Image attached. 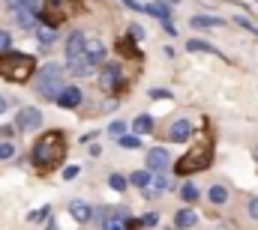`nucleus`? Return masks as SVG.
<instances>
[{
	"mask_svg": "<svg viewBox=\"0 0 258 230\" xmlns=\"http://www.w3.org/2000/svg\"><path fill=\"white\" fill-rule=\"evenodd\" d=\"M237 24H240V27H246L249 33H255V36H258V27L252 24V21H249V18H237Z\"/></svg>",
	"mask_w": 258,
	"mask_h": 230,
	"instance_id": "nucleus-36",
	"label": "nucleus"
},
{
	"mask_svg": "<svg viewBox=\"0 0 258 230\" xmlns=\"http://www.w3.org/2000/svg\"><path fill=\"white\" fill-rule=\"evenodd\" d=\"M102 230H114V227H102Z\"/></svg>",
	"mask_w": 258,
	"mask_h": 230,
	"instance_id": "nucleus-44",
	"label": "nucleus"
},
{
	"mask_svg": "<svg viewBox=\"0 0 258 230\" xmlns=\"http://www.w3.org/2000/svg\"><path fill=\"white\" fill-rule=\"evenodd\" d=\"M168 165H171V156H168V150H162V147H153V150L147 153V168H150V173H162Z\"/></svg>",
	"mask_w": 258,
	"mask_h": 230,
	"instance_id": "nucleus-7",
	"label": "nucleus"
},
{
	"mask_svg": "<svg viewBox=\"0 0 258 230\" xmlns=\"http://www.w3.org/2000/svg\"><path fill=\"white\" fill-rule=\"evenodd\" d=\"M195 221H198V215H195L189 206H186V209H177V212H174V227H177V230L195 227Z\"/></svg>",
	"mask_w": 258,
	"mask_h": 230,
	"instance_id": "nucleus-16",
	"label": "nucleus"
},
{
	"mask_svg": "<svg viewBox=\"0 0 258 230\" xmlns=\"http://www.w3.org/2000/svg\"><path fill=\"white\" fill-rule=\"evenodd\" d=\"M117 144H120L123 150H138V147H141L138 135H120V138H117Z\"/></svg>",
	"mask_w": 258,
	"mask_h": 230,
	"instance_id": "nucleus-27",
	"label": "nucleus"
},
{
	"mask_svg": "<svg viewBox=\"0 0 258 230\" xmlns=\"http://www.w3.org/2000/svg\"><path fill=\"white\" fill-rule=\"evenodd\" d=\"M99 84H102V90H105V93L123 90V84H120V66H117V63H108V66L102 69V78H99Z\"/></svg>",
	"mask_w": 258,
	"mask_h": 230,
	"instance_id": "nucleus-6",
	"label": "nucleus"
},
{
	"mask_svg": "<svg viewBox=\"0 0 258 230\" xmlns=\"http://www.w3.org/2000/svg\"><path fill=\"white\" fill-rule=\"evenodd\" d=\"M6 105H9V102H6V99H3V96H0V114H3V111H6Z\"/></svg>",
	"mask_w": 258,
	"mask_h": 230,
	"instance_id": "nucleus-43",
	"label": "nucleus"
},
{
	"mask_svg": "<svg viewBox=\"0 0 258 230\" xmlns=\"http://www.w3.org/2000/svg\"><path fill=\"white\" fill-rule=\"evenodd\" d=\"M147 96H150V99H168L171 93H168V90H162V87H156V90H150Z\"/></svg>",
	"mask_w": 258,
	"mask_h": 230,
	"instance_id": "nucleus-33",
	"label": "nucleus"
},
{
	"mask_svg": "<svg viewBox=\"0 0 258 230\" xmlns=\"http://www.w3.org/2000/svg\"><path fill=\"white\" fill-rule=\"evenodd\" d=\"M132 129H135L138 135H147V132H153V117H147V114H138L135 120H132Z\"/></svg>",
	"mask_w": 258,
	"mask_h": 230,
	"instance_id": "nucleus-21",
	"label": "nucleus"
},
{
	"mask_svg": "<svg viewBox=\"0 0 258 230\" xmlns=\"http://www.w3.org/2000/svg\"><path fill=\"white\" fill-rule=\"evenodd\" d=\"M129 33H132V39H141V36H144V30H141L138 24H132V27H129Z\"/></svg>",
	"mask_w": 258,
	"mask_h": 230,
	"instance_id": "nucleus-38",
	"label": "nucleus"
},
{
	"mask_svg": "<svg viewBox=\"0 0 258 230\" xmlns=\"http://www.w3.org/2000/svg\"><path fill=\"white\" fill-rule=\"evenodd\" d=\"M180 197H183L186 203H195V200H198V188H195L192 182H183V185H180Z\"/></svg>",
	"mask_w": 258,
	"mask_h": 230,
	"instance_id": "nucleus-26",
	"label": "nucleus"
},
{
	"mask_svg": "<svg viewBox=\"0 0 258 230\" xmlns=\"http://www.w3.org/2000/svg\"><path fill=\"white\" fill-rule=\"evenodd\" d=\"M150 179H153V173H147V171L129 173V182H132V185H141V188H147V185H150Z\"/></svg>",
	"mask_w": 258,
	"mask_h": 230,
	"instance_id": "nucleus-25",
	"label": "nucleus"
},
{
	"mask_svg": "<svg viewBox=\"0 0 258 230\" xmlns=\"http://www.w3.org/2000/svg\"><path fill=\"white\" fill-rule=\"evenodd\" d=\"M15 129H18V126H3V129H0V135H3V138H12V135H15Z\"/></svg>",
	"mask_w": 258,
	"mask_h": 230,
	"instance_id": "nucleus-39",
	"label": "nucleus"
},
{
	"mask_svg": "<svg viewBox=\"0 0 258 230\" xmlns=\"http://www.w3.org/2000/svg\"><path fill=\"white\" fill-rule=\"evenodd\" d=\"M84 54L93 60V63H102V60H105V45H102L99 39H87V45H84Z\"/></svg>",
	"mask_w": 258,
	"mask_h": 230,
	"instance_id": "nucleus-18",
	"label": "nucleus"
},
{
	"mask_svg": "<svg viewBox=\"0 0 258 230\" xmlns=\"http://www.w3.org/2000/svg\"><path fill=\"white\" fill-rule=\"evenodd\" d=\"M33 165L42 168V171H51L57 168L60 162L66 159V141L60 132H45L36 144H33V153H30Z\"/></svg>",
	"mask_w": 258,
	"mask_h": 230,
	"instance_id": "nucleus-1",
	"label": "nucleus"
},
{
	"mask_svg": "<svg viewBox=\"0 0 258 230\" xmlns=\"http://www.w3.org/2000/svg\"><path fill=\"white\" fill-rule=\"evenodd\" d=\"M156 221H159V215H156V212H147V215H144V218H141L138 224H141V227H153Z\"/></svg>",
	"mask_w": 258,
	"mask_h": 230,
	"instance_id": "nucleus-31",
	"label": "nucleus"
},
{
	"mask_svg": "<svg viewBox=\"0 0 258 230\" xmlns=\"http://www.w3.org/2000/svg\"><path fill=\"white\" fill-rule=\"evenodd\" d=\"M12 15H15V21H18L24 30H36V27H39V24H36V12H30L27 6H15Z\"/></svg>",
	"mask_w": 258,
	"mask_h": 230,
	"instance_id": "nucleus-13",
	"label": "nucleus"
},
{
	"mask_svg": "<svg viewBox=\"0 0 258 230\" xmlns=\"http://www.w3.org/2000/svg\"><path fill=\"white\" fill-rule=\"evenodd\" d=\"M162 27H165V33H171V36H174V33H177V27H174V24H171V21H165V24H162Z\"/></svg>",
	"mask_w": 258,
	"mask_h": 230,
	"instance_id": "nucleus-42",
	"label": "nucleus"
},
{
	"mask_svg": "<svg viewBox=\"0 0 258 230\" xmlns=\"http://www.w3.org/2000/svg\"><path fill=\"white\" fill-rule=\"evenodd\" d=\"M36 90H39L45 99L57 102V96L66 90L63 87V66H57V63L42 66V69L36 72Z\"/></svg>",
	"mask_w": 258,
	"mask_h": 230,
	"instance_id": "nucleus-4",
	"label": "nucleus"
},
{
	"mask_svg": "<svg viewBox=\"0 0 258 230\" xmlns=\"http://www.w3.org/2000/svg\"><path fill=\"white\" fill-rule=\"evenodd\" d=\"M33 69H36V60L30 54H18V51H6L0 54V78L12 81V84H24L33 78Z\"/></svg>",
	"mask_w": 258,
	"mask_h": 230,
	"instance_id": "nucleus-2",
	"label": "nucleus"
},
{
	"mask_svg": "<svg viewBox=\"0 0 258 230\" xmlns=\"http://www.w3.org/2000/svg\"><path fill=\"white\" fill-rule=\"evenodd\" d=\"M186 48H189V51H204V54H213V57H222V54H219L210 42H204V39H189V42H186Z\"/></svg>",
	"mask_w": 258,
	"mask_h": 230,
	"instance_id": "nucleus-23",
	"label": "nucleus"
},
{
	"mask_svg": "<svg viewBox=\"0 0 258 230\" xmlns=\"http://www.w3.org/2000/svg\"><path fill=\"white\" fill-rule=\"evenodd\" d=\"M66 66H69L72 75H90L96 63L87 57V54H75V57H66Z\"/></svg>",
	"mask_w": 258,
	"mask_h": 230,
	"instance_id": "nucleus-8",
	"label": "nucleus"
},
{
	"mask_svg": "<svg viewBox=\"0 0 258 230\" xmlns=\"http://www.w3.org/2000/svg\"><path fill=\"white\" fill-rule=\"evenodd\" d=\"M69 212H72V218L81 221V224L90 221V218H96V209H93L90 203H84V200H72V203H69Z\"/></svg>",
	"mask_w": 258,
	"mask_h": 230,
	"instance_id": "nucleus-10",
	"label": "nucleus"
},
{
	"mask_svg": "<svg viewBox=\"0 0 258 230\" xmlns=\"http://www.w3.org/2000/svg\"><path fill=\"white\" fill-rule=\"evenodd\" d=\"M15 126H18V132H33V129H39V126H42V111H39V108H21Z\"/></svg>",
	"mask_w": 258,
	"mask_h": 230,
	"instance_id": "nucleus-5",
	"label": "nucleus"
},
{
	"mask_svg": "<svg viewBox=\"0 0 258 230\" xmlns=\"http://www.w3.org/2000/svg\"><path fill=\"white\" fill-rule=\"evenodd\" d=\"M81 99H84V96H81V90H78V87H66L63 93L57 96V105H60V108H78V105H81Z\"/></svg>",
	"mask_w": 258,
	"mask_h": 230,
	"instance_id": "nucleus-15",
	"label": "nucleus"
},
{
	"mask_svg": "<svg viewBox=\"0 0 258 230\" xmlns=\"http://www.w3.org/2000/svg\"><path fill=\"white\" fill-rule=\"evenodd\" d=\"M123 6H129V9H135V12H147V6H141L138 0H120Z\"/></svg>",
	"mask_w": 258,
	"mask_h": 230,
	"instance_id": "nucleus-35",
	"label": "nucleus"
},
{
	"mask_svg": "<svg viewBox=\"0 0 258 230\" xmlns=\"http://www.w3.org/2000/svg\"><path fill=\"white\" fill-rule=\"evenodd\" d=\"M9 45H12V36L6 30H0V51H9Z\"/></svg>",
	"mask_w": 258,
	"mask_h": 230,
	"instance_id": "nucleus-32",
	"label": "nucleus"
},
{
	"mask_svg": "<svg viewBox=\"0 0 258 230\" xmlns=\"http://www.w3.org/2000/svg\"><path fill=\"white\" fill-rule=\"evenodd\" d=\"M48 212H51V209H48V206H42V209H36V212H30V221H42V218H45Z\"/></svg>",
	"mask_w": 258,
	"mask_h": 230,
	"instance_id": "nucleus-34",
	"label": "nucleus"
},
{
	"mask_svg": "<svg viewBox=\"0 0 258 230\" xmlns=\"http://www.w3.org/2000/svg\"><path fill=\"white\" fill-rule=\"evenodd\" d=\"M12 156H15V144H0V162H6Z\"/></svg>",
	"mask_w": 258,
	"mask_h": 230,
	"instance_id": "nucleus-29",
	"label": "nucleus"
},
{
	"mask_svg": "<svg viewBox=\"0 0 258 230\" xmlns=\"http://www.w3.org/2000/svg\"><path fill=\"white\" fill-rule=\"evenodd\" d=\"M210 162H213V141H210V138H201L198 144H192V150H189L186 156L177 159L174 171L180 173V176H189V173L207 171Z\"/></svg>",
	"mask_w": 258,
	"mask_h": 230,
	"instance_id": "nucleus-3",
	"label": "nucleus"
},
{
	"mask_svg": "<svg viewBox=\"0 0 258 230\" xmlns=\"http://www.w3.org/2000/svg\"><path fill=\"white\" fill-rule=\"evenodd\" d=\"M39 18H42L48 27H60V24L66 21V12L60 9V6H54V3H51V6H45V9L39 12Z\"/></svg>",
	"mask_w": 258,
	"mask_h": 230,
	"instance_id": "nucleus-12",
	"label": "nucleus"
},
{
	"mask_svg": "<svg viewBox=\"0 0 258 230\" xmlns=\"http://www.w3.org/2000/svg\"><path fill=\"white\" fill-rule=\"evenodd\" d=\"M36 39L42 42V48H51L57 42V27H48V24H39L36 27Z\"/></svg>",
	"mask_w": 258,
	"mask_h": 230,
	"instance_id": "nucleus-17",
	"label": "nucleus"
},
{
	"mask_svg": "<svg viewBox=\"0 0 258 230\" xmlns=\"http://www.w3.org/2000/svg\"><path fill=\"white\" fill-rule=\"evenodd\" d=\"M51 3H54V6H60V9H63L66 15H69V12H72V9H69V6H66V3H72V0H51Z\"/></svg>",
	"mask_w": 258,
	"mask_h": 230,
	"instance_id": "nucleus-41",
	"label": "nucleus"
},
{
	"mask_svg": "<svg viewBox=\"0 0 258 230\" xmlns=\"http://www.w3.org/2000/svg\"><path fill=\"white\" fill-rule=\"evenodd\" d=\"M117 51L123 54V57H132V60H141V51H138V45L132 42V39H120L117 42Z\"/></svg>",
	"mask_w": 258,
	"mask_h": 230,
	"instance_id": "nucleus-22",
	"label": "nucleus"
},
{
	"mask_svg": "<svg viewBox=\"0 0 258 230\" xmlns=\"http://www.w3.org/2000/svg\"><path fill=\"white\" fill-rule=\"evenodd\" d=\"M168 188H171V179H168L165 173H153L150 185L144 188V197H159V194H165Z\"/></svg>",
	"mask_w": 258,
	"mask_h": 230,
	"instance_id": "nucleus-9",
	"label": "nucleus"
},
{
	"mask_svg": "<svg viewBox=\"0 0 258 230\" xmlns=\"http://www.w3.org/2000/svg\"><path fill=\"white\" fill-rule=\"evenodd\" d=\"M189 24H192V27H222L225 18H216V15H192Z\"/></svg>",
	"mask_w": 258,
	"mask_h": 230,
	"instance_id": "nucleus-20",
	"label": "nucleus"
},
{
	"mask_svg": "<svg viewBox=\"0 0 258 230\" xmlns=\"http://www.w3.org/2000/svg\"><path fill=\"white\" fill-rule=\"evenodd\" d=\"M75 176H78V168H75V165L63 168V179H75Z\"/></svg>",
	"mask_w": 258,
	"mask_h": 230,
	"instance_id": "nucleus-37",
	"label": "nucleus"
},
{
	"mask_svg": "<svg viewBox=\"0 0 258 230\" xmlns=\"http://www.w3.org/2000/svg\"><path fill=\"white\" fill-rule=\"evenodd\" d=\"M249 215L258 221V197H255V200H249Z\"/></svg>",
	"mask_w": 258,
	"mask_h": 230,
	"instance_id": "nucleus-40",
	"label": "nucleus"
},
{
	"mask_svg": "<svg viewBox=\"0 0 258 230\" xmlns=\"http://www.w3.org/2000/svg\"><path fill=\"white\" fill-rule=\"evenodd\" d=\"M123 129H126V123H123V120H114V123L108 126V132H111V135H117V138L123 135Z\"/></svg>",
	"mask_w": 258,
	"mask_h": 230,
	"instance_id": "nucleus-30",
	"label": "nucleus"
},
{
	"mask_svg": "<svg viewBox=\"0 0 258 230\" xmlns=\"http://www.w3.org/2000/svg\"><path fill=\"white\" fill-rule=\"evenodd\" d=\"M147 15H156L162 24H165V21H171V9H168V3H159V0H153V3L147 6Z\"/></svg>",
	"mask_w": 258,
	"mask_h": 230,
	"instance_id": "nucleus-19",
	"label": "nucleus"
},
{
	"mask_svg": "<svg viewBox=\"0 0 258 230\" xmlns=\"http://www.w3.org/2000/svg\"><path fill=\"white\" fill-rule=\"evenodd\" d=\"M189 135H192L189 120H174V123L168 126V141H186Z\"/></svg>",
	"mask_w": 258,
	"mask_h": 230,
	"instance_id": "nucleus-14",
	"label": "nucleus"
},
{
	"mask_svg": "<svg viewBox=\"0 0 258 230\" xmlns=\"http://www.w3.org/2000/svg\"><path fill=\"white\" fill-rule=\"evenodd\" d=\"M84 45H87V36L81 30H72L69 39H66V57H75V54H84Z\"/></svg>",
	"mask_w": 258,
	"mask_h": 230,
	"instance_id": "nucleus-11",
	"label": "nucleus"
},
{
	"mask_svg": "<svg viewBox=\"0 0 258 230\" xmlns=\"http://www.w3.org/2000/svg\"><path fill=\"white\" fill-rule=\"evenodd\" d=\"M108 185H111L114 191H123V188H126V176H120V173H114V176L108 179Z\"/></svg>",
	"mask_w": 258,
	"mask_h": 230,
	"instance_id": "nucleus-28",
	"label": "nucleus"
},
{
	"mask_svg": "<svg viewBox=\"0 0 258 230\" xmlns=\"http://www.w3.org/2000/svg\"><path fill=\"white\" fill-rule=\"evenodd\" d=\"M207 197H210V203H225L228 200V188L225 185H210V191H207Z\"/></svg>",
	"mask_w": 258,
	"mask_h": 230,
	"instance_id": "nucleus-24",
	"label": "nucleus"
}]
</instances>
